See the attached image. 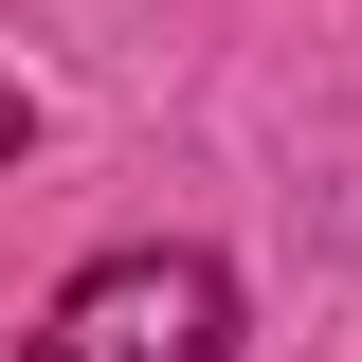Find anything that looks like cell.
<instances>
[{
	"label": "cell",
	"instance_id": "obj_1",
	"mask_svg": "<svg viewBox=\"0 0 362 362\" xmlns=\"http://www.w3.org/2000/svg\"><path fill=\"white\" fill-rule=\"evenodd\" d=\"M218 326H235L218 254H90L73 290H54L37 344L54 362H218Z\"/></svg>",
	"mask_w": 362,
	"mask_h": 362
},
{
	"label": "cell",
	"instance_id": "obj_2",
	"mask_svg": "<svg viewBox=\"0 0 362 362\" xmlns=\"http://www.w3.org/2000/svg\"><path fill=\"white\" fill-rule=\"evenodd\" d=\"M18 127H37V109H18V73H0V163H18Z\"/></svg>",
	"mask_w": 362,
	"mask_h": 362
}]
</instances>
